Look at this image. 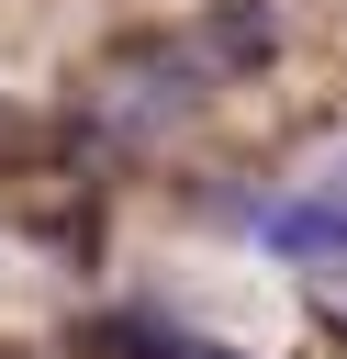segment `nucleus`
I'll return each instance as SVG.
<instances>
[{
    "label": "nucleus",
    "instance_id": "1",
    "mask_svg": "<svg viewBox=\"0 0 347 359\" xmlns=\"http://www.w3.org/2000/svg\"><path fill=\"white\" fill-rule=\"evenodd\" d=\"M246 236L291 269H347V191H280L246 213Z\"/></svg>",
    "mask_w": 347,
    "mask_h": 359
},
{
    "label": "nucleus",
    "instance_id": "2",
    "mask_svg": "<svg viewBox=\"0 0 347 359\" xmlns=\"http://www.w3.org/2000/svg\"><path fill=\"white\" fill-rule=\"evenodd\" d=\"M90 348H101V359H235V348H213V337L168 325V314H101V325H90Z\"/></svg>",
    "mask_w": 347,
    "mask_h": 359
},
{
    "label": "nucleus",
    "instance_id": "3",
    "mask_svg": "<svg viewBox=\"0 0 347 359\" xmlns=\"http://www.w3.org/2000/svg\"><path fill=\"white\" fill-rule=\"evenodd\" d=\"M325 191H347V157H336V180H325Z\"/></svg>",
    "mask_w": 347,
    "mask_h": 359
}]
</instances>
